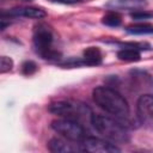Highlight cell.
<instances>
[{
    "label": "cell",
    "instance_id": "obj_12",
    "mask_svg": "<svg viewBox=\"0 0 153 153\" xmlns=\"http://www.w3.org/2000/svg\"><path fill=\"white\" fill-rule=\"evenodd\" d=\"M117 57L121 61H126V62H136L140 60V51L139 49L129 45L126 48H122L117 51Z\"/></svg>",
    "mask_w": 153,
    "mask_h": 153
},
{
    "label": "cell",
    "instance_id": "obj_18",
    "mask_svg": "<svg viewBox=\"0 0 153 153\" xmlns=\"http://www.w3.org/2000/svg\"><path fill=\"white\" fill-rule=\"evenodd\" d=\"M50 2H54V4H62V5H73V4H78V2H81L84 0H49Z\"/></svg>",
    "mask_w": 153,
    "mask_h": 153
},
{
    "label": "cell",
    "instance_id": "obj_6",
    "mask_svg": "<svg viewBox=\"0 0 153 153\" xmlns=\"http://www.w3.org/2000/svg\"><path fill=\"white\" fill-rule=\"evenodd\" d=\"M81 149L92 153H114L121 149L111 141H106L94 136H86L81 142Z\"/></svg>",
    "mask_w": 153,
    "mask_h": 153
},
{
    "label": "cell",
    "instance_id": "obj_10",
    "mask_svg": "<svg viewBox=\"0 0 153 153\" xmlns=\"http://www.w3.org/2000/svg\"><path fill=\"white\" fill-rule=\"evenodd\" d=\"M68 141H66L63 139H59V137H53L48 141L47 147L50 152H54V153H72V152H76V151H82L81 148L73 146Z\"/></svg>",
    "mask_w": 153,
    "mask_h": 153
},
{
    "label": "cell",
    "instance_id": "obj_7",
    "mask_svg": "<svg viewBox=\"0 0 153 153\" xmlns=\"http://www.w3.org/2000/svg\"><path fill=\"white\" fill-rule=\"evenodd\" d=\"M137 117L141 123L153 128V96L143 94L137 100Z\"/></svg>",
    "mask_w": 153,
    "mask_h": 153
},
{
    "label": "cell",
    "instance_id": "obj_5",
    "mask_svg": "<svg viewBox=\"0 0 153 153\" xmlns=\"http://www.w3.org/2000/svg\"><path fill=\"white\" fill-rule=\"evenodd\" d=\"M51 128L65 139L74 142H81L87 136L84 127L78 121L71 118L61 117L54 120L51 122Z\"/></svg>",
    "mask_w": 153,
    "mask_h": 153
},
{
    "label": "cell",
    "instance_id": "obj_4",
    "mask_svg": "<svg viewBox=\"0 0 153 153\" xmlns=\"http://www.w3.org/2000/svg\"><path fill=\"white\" fill-rule=\"evenodd\" d=\"M48 110L54 114L57 115L60 117H65V118H71V120H84L86 117H88L91 120L92 116V111L91 109L78 100H56L53 102L48 105Z\"/></svg>",
    "mask_w": 153,
    "mask_h": 153
},
{
    "label": "cell",
    "instance_id": "obj_16",
    "mask_svg": "<svg viewBox=\"0 0 153 153\" xmlns=\"http://www.w3.org/2000/svg\"><path fill=\"white\" fill-rule=\"evenodd\" d=\"M13 68V60L8 56H1L0 57V72L6 73L10 72Z\"/></svg>",
    "mask_w": 153,
    "mask_h": 153
},
{
    "label": "cell",
    "instance_id": "obj_2",
    "mask_svg": "<svg viewBox=\"0 0 153 153\" xmlns=\"http://www.w3.org/2000/svg\"><path fill=\"white\" fill-rule=\"evenodd\" d=\"M90 121L93 128L109 141L114 143L129 142L130 137L127 128L117 120H114L109 116H104L99 114H92Z\"/></svg>",
    "mask_w": 153,
    "mask_h": 153
},
{
    "label": "cell",
    "instance_id": "obj_1",
    "mask_svg": "<svg viewBox=\"0 0 153 153\" xmlns=\"http://www.w3.org/2000/svg\"><path fill=\"white\" fill-rule=\"evenodd\" d=\"M96 104L117 118H127L130 114L128 102L117 91L108 86H98L92 92Z\"/></svg>",
    "mask_w": 153,
    "mask_h": 153
},
{
    "label": "cell",
    "instance_id": "obj_14",
    "mask_svg": "<svg viewBox=\"0 0 153 153\" xmlns=\"http://www.w3.org/2000/svg\"><path fill=\"white\" fill-rule=\"evenodd\" d=\"M102 23L106 26L110 27H116L120 26L122 23V17L117 11H110L108 12L103 18H102Z\"/></svg>",
    "mask_w": 153,
    "mask_h": 153
},
{
    "label": "cell",
    "instance_id": "obj_9",
    "mask_svg": "<svg viewBox=\"0 0 153 153\" xmlns=\"http://www.w3.org/2000/svg\"><path fill=\"white\" fill-rule=\"evenodd\" d=\"M8 16L11 17H25L32 19H42L47 16V12L41 7L26 6V7H16L8 11Z\"/></svg>",
    "mask_w": 153,
    "mask_h": 153
},
{
    "label": "cell",
    "instance_id": "obj_3",
    "mask_svg": "<svg viewBox=\"0 0 153 153\" xmlns=\"http://www.w3.org/2000/svg\"><path fill=\"white\" fill-rule=\"evenodd\" d=\"M33 48L36 53L44 60L54 61L61 57V53L53 48L54 35L45 24H38L33 31Z\"/></svg>",
    "mask_w": 153,
    "mask_h": 153
},
{
    "label": "cell",
    "instance_id": "obj_15",
    "mask_svg": "<svg viewBox=\"0 0 153 153\" xmlns=\"http://www.w3.org/2000/svg\"><path fill=\"white\" fill-rule=\"evenodd\" d=\"M37 65L33 62V61H30V60H27V61H25L23 65H22V73L24 74V75H32L33 73H36V71H37Z\"/></svg>",
    "mask_w": 153,
    "mask_h": 153
},
{
    "label": "cell",
    "instance_id": "obj_11",
    "mask_svg": "<svg viewBox=\"0 0 153 153\" xmlns=\"http://www.w3.org/2000/svg\"><path fill=\"white\" fill-rule=\"evenodd\" d=\"M82 62L86 66H98L103 61V55L99 48L97 47H88L82 53Z\"/></svg>",
    "mask_w": 153,
    "mask_h": 153
},
{
    "label": "cell",
    "instance_id": "obj_17",
    "mask_svg": "<svg viewBox=\"0 0 153 153\" xmlns=\"http://www.w3.org/2000/svg\"><path fill=\"white\" fill-rule=\"evenodd\" d=\"M131 18L134 20H145V19H149L152 17L151 13L146 12V11H142V10H139V11H134L131 14Z\"/></svg>",
    "mask_w": 153,
    "mask_h": 153
},
{
    "label": "cell",
    "instance_id": "obj_8",
    "mask_svg": "<svg viewBox=\"0 0 153 153\" xmlns=\"http://www.w3.org/2000/svg\"><path fill=\"white\" fill-rule=\"evenodd\" d=\"M105 6L111 11H139L147 6L146 0H109Z\"/></svg>",
    "mask_w": 153,
    "mask_h": 153
},
{
    "label": "cell",
    "instance_id": "obj_19",
    "mask_svg": "<svg viewBox=\"0 0 153 153\" xmlns=\"http://www.w3.org/2000/svg\"><path fill=\"white\" fill-rule=\"evenodd\" d=\"M23 1H32V0H23Z\"/></svg>",
    "mask_w": 153,
    "mask_h": 153
},
{
    "label": "cell",
    "instance_id": "obj_13",
    "mask_svg": "<svg viewBox=\"0 0 153 153\" xmlns=\"http://www.w3.org/2000/svg\"><path fill=\"white\" fill-rule=\"evenodd\" d=\"M126 30L130 35H149V33H153V24L139 23V24L128 26Z\"/></svg>",
    "mask_w": 153,
    "mask_h": 153
}]
</instances>
